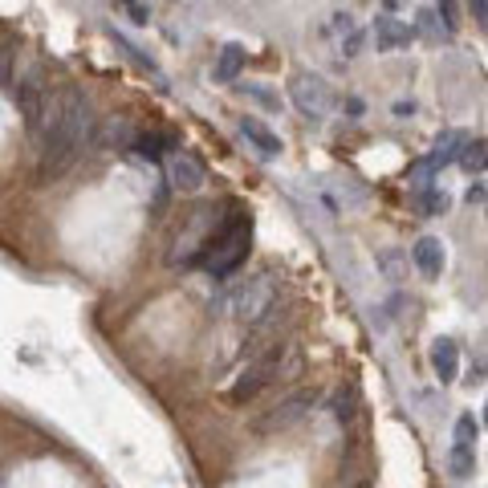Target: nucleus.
<instances>
[{"instance_id":"39448f33","label":"nucleus","mask_w":488,"mask_h":488,"mask_svg":"<svg viewBox=\"0 0 488 488\" xmlns=\"http://www.w3.org/2000/svg\"><path fill=\"white\" fill-rule=\"evenodd\" d=\"M309 403H314V391H293V395H285V399H281L273 412L257 420V431H285V428H293V423L306 415Z\"/></svg>"},{"instance_id":"2eb2a0df","label":"nucleus","mask_w":488,"mask_h":488,"mask_svg":"<svg viewBox=\"0 0 488 488\" xmlns=\"http://www.w3.org/2000/svg\"><path fill=\"white\" fill-rule=\"evenodd\" d=\"M460 167L472 175H480L488 167V139H468V147L460 151Z\"/></svg>"},{"instance_id":"4468645a","label":"nucleus","mask_w":488,"mask_h":488,"mask_svg":"<svg viewBox=\"0 0 488 488\" xmlns=\"http://www.w3.org/2000/svg\"><path fill=\"white\" fill-rule=\"evenodd\" d=\"M448 472H452L456 480H468L472 472H476V452L464 448V444H452V452H448Z\"/></svg>"},{"instance_id":"412c9836","label":"nucleus","mask_w":488,"mask_h":488,"mask_svg":"<svg viewBox=\"0 0 488 488\" xmlns=\"http://www.w3.org/2000/svg\"><path fill=\"white\" fill-rule=\"evenodd\" d=\"M468 4H472V17H476V25L488 33V0H468Z\"/></svg>"},{"instance_id":"f03ea898","label":"nucleus","mask_w":488,"mask_h":488,"mask_svg":"<svg viewBox=\"0 0 488 488\" xmlns=\"http://www.w3.org/2000/svg\"><path fill=\"white\" fill-rule=\"evenodd\" d=\"M249 249H252V216H249V208L232 204L228 216L216 224V232H212L208 252H204L200 265L208 268L212 277H228V273H236V268L244 265Z\"/></svg>"},{"instance_id":"9b49d317","label":"nucleus","mask_w":488,"mask_h":488,"mask_svg":"<svg viewBox=\"0 0 488 488\" xmlns=\"http://www.w3.org/2000/svg\"><path fill=\"white\" fill-rule=\"evenodd\" d=\"M175 134H167V131H143V134H134V147L131 151L134 155H143V159H163L167 151H175Z\"/></svg>"},{"instance_id":"4be33fe9","label":"nucleus","mask_w":488,"mask_h":488,"mask_svg":"<svg viewBox=\"0 0 488 488\" xmlns=\"http://www.w3.org/2000/svg\"><path fill=\"white\" fill-rule=\"evenodd\" d=\"M334 415H338L342 423L355 420V407H350V399H342V395H338V399H334Z\"/></svg>"},{"instance_id":"a878e982","label":"nucleus","mask_w":488,"mask_h":488,"mask_svg":"<svg viewBox=\"0 0 488 488\" xmlns=\"http://www.w3.org/2000/svg\"><path fill=\"white\" fill-rule=\"evenodd\" d=\"M358 488H371V484H358Z\"/></svg>"},{"instance_id":"f8f14e48","label":"nucleus","mask_w":488,"mask_h":488,"mask_svg":"<svg viewBox=\"0 0 488 488\" xmlns=\"http://www.w3.org/2000/svg\"><path fill=\"white\" fill-rule=\"evenodd\" d=\"M240 134H244L260 155H281V139L268 131L265 123H257V118H240Z\"/></svg>"},{"instance_id":"0eeeda50","label":"nucleus","mask_w":488,"mask_h":488,"mask_svg":"<svg viewBox=\"0 0 488 488\" xmlns=\"http://www.w3.org/2000/svg\"><path fill=\"white\" fill-rule=\"evenodd\" d=\"M167 175H172V188H180V192H200L204 180H208L204 163L196 159V155H188V151H172V159H167Z\"/></svg>"},{"instance_id":"1a4fd4ad","label":"nucleus","mask_w":488,"mask_h":488,"mask_svg":"<svg viewBox=\"0 0 488 488\" xmlns=\"http://www.w3.org/2000/svg\"><path fill=\"white\" fill-rule=\"evenodd\" d=\"M431 366H436V379H440L444 387L456 383V374H460V350L452 338H440V342L431 346Z\"/></svg>"},{"instance_id":"5701e85b","label":"nucleus","mask_w":488,"mask_h":488,"mask_svg":"<svg viewBox=\"0 0 488 488\" xmlns=\"http://www.w3.org/2000/svg\"><path fill=\"white\" fill-rule=\"evenodd\" d=\"M358 49H363V33H350V37H346V58H355Z\"/></svg>"},{"instance_id":"b1692460","label":"nucleus","mask_w":488,"mask_h":488,"mask_svg":"<svg viewBox=\"0 0 488 488\" xmlns=\"http://www.w3.org/2000/svg\"><path fill=\"white\" fill-rule=\"evenodd\" d=\"M346 110H350V118H358V115H363V102H358V98H350V102H346Z\"/></svg>"},{"instance_id":"dca6fc26","label":"nucleus","mask_w":488,"mask_h":488,"mask_svg":"<svg viewBox=\"0 0 488 488\" xmlns=\"http://www.w3.org/2000/svg\"><path fill=\"white\" fill-rule=\"evenodd\" d=\"M436 172H440V163L428 155V159H420V163H412V167H407V180H412L420 192H428V183L436 180Z\"/></svg>"},{"instance_id":"ddd939ff","label":"nucleus","mask_w":488,"mask_h":488,"mask_svg":"<svg viewBox=\"0 0 488 488\" xmlns=\"http://www.w3.org/2000/svg\"><path fill=\"white\" fill-rule=\"evenodd\" d=\"M244 58H249V53H244V45H236V41H232V45H224L220 58H216V82H236L240 69H244Z\"/></svg>"},{"instance_id":"20e7f679","label":"nucleus","mask_w":488,"mask_h":488,"mask_svg":"<svg viewBox=\"0 0 488 488\" xmlns=\"http://www.w3.org/2000/svg\"><path fill=\"white\" fill-rule=\"evenodd\" d=\"M289 98H293V106L306 118H325L330 106H334V94H330V86L317 74H297L289 82Z\"/></svg>"},{"instance_id":"423d86ee","label":"nucleus","mask_w":488,"mask_h":488,"mask_svg":"<svg viewBox=\"0 0 488 488\" xmlns=\"http://www.w3.org/2000/svg\"><path fill=\"white\" fill-rule=\"evenodd\" d=\"M277 374H281V355H277V350H268V355L260 358V363H252L249 371H244V379H240V383L232 387V399H236V403L252 399V395H257L260 387L273 383Z\"/></svg>"},{"instance_id":"6ab92c4d","label":"nucleus","mask_w":488,"mask_h":488,"mask_svg":"<svg viewBox=\"0 0 488 488\" xmlns=\"http://www.w3.org/2000/svg\"><path fill=\"white\" fill-rule=\"evenodd\" d=\"M440 17H444V29L448 33L460 29V4L456 0H440Z\"/></svg>"},{"instance_id":"9d476101","label":"nucleus","mask_w":488,"mask_h":488,"mask_svg":"<svg viewBox=\"0 0 488 488\" xmlns=\"http://www.w3.org/2000/svg\"><path fill=\"white\" fill-rule=\"evenodd\" d=\"M412 257H415V265H420L423 277H440L444 265H448V257H444V244L436 236H423L420 244H415Z\"/></svg>"},{"instance_id":"6e6552de","label":"nucleus","mask_w":488,"mask_h":488,"mask_svg":"<svg viewBox=\"0 0 488 488\" xmlns=\"http://www.w3.org/2000/svg\"><path fill=\"white\" fill-rule=\"evenodd\" d=\"M374 45L383 53H395V49H407L412 45V29L395 17H374Z\"/></svg>"},{"instance_id":"aec40b11","label":"nucleus","mask_w":488,"mask_h":488,"mask_svg":"<svg viewBox=\"0 0 488 488\" xmlns=\"http://www.w3.org/2000/svg\"><path fill=\"white\" fill-rule=\"evenodd\" d=\"M118 4H123V9L131 12V20H134V25H147V9H143V4H139V0H118Z\"/></svg>"},{"instance_id":"7ed1b4c3","label":"nucleus","mask_w":488,"mask_h":488,"mask_svg":"<svg viewBox=\"0 0 488 488\" xmlns=\"http://www.w3.org/2000/svg\"><path fill=\"white\" fill-rule=\"evenodd\" d=\"M273 306H277V281H273V273H257V277H249L228 297V309L240 322H260Z\"/></svg>"},{"instance_id":"f3484780","label":"nucleus","mask_w":488,"mask_h":488,"mask_svg":"<svg viewBox=\"0 0 488 488\" xmlns=\"http://www.w3.org/2000/svg\"><path fill=\"white\" fill-rule=\"evenodd\" d=\"M476 431H480V423L472 420V415H460V420H456V444L472 448V444H476Z\"/></svg>"},{"instance_id":"393cba45","label":"nucleus","mask_w":488,"mask_h":488,"mask_svg":"<svg viewBox=\"0 0 488 488\" xmlns=\"http://www.w3.org/2000/svg\"><path fill=\"white\" fill-rule=\"evenodd\" d=\"M484 423H488V407H484Z\"/></svg>"},{"instance_id":"a211bd4d","label":"nucleus","mask_w":488,"mask_h":488,"mask_svg":"<svg viewBox=\"0 0 488 488\" xmlns=\"http://www.w3.org/2000/svg\"><path fill=\"white\" fill-rule=\"evenodd\" d=\"M420 208H423V216H444V212H448V196L444 192H423Z\"/></svg>"},{"instance_id":"f257e3e1","label":"nucleus","mask_w":488,"mask_h":488,"mask_svg":"<svg viewBox=\"0 0 488 488\" xmlns=\"http://www.w3.org/2000/svg\"><path fill=\"white\" fill-rule=\"evenodd\" d=\"M37 139V175L41 180H58L77 163V155L86 151V143L94 139V110L90 98L82 90L66 86L45 102V115L33 126Z\"/></svg>"}]
</instances>
